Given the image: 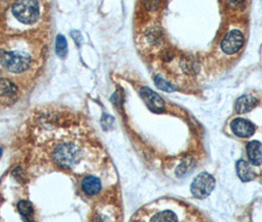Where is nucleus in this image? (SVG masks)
I'll list each match as a JSON object with an SVG mask.
<instances>
[{"mask_svg": "<svg viewBox=\"0 0 262 222\" xmlns=\"http://www.w3.org/2000/svg\"><path fill=\"white\" fill-rule=\"evenodd\" d=\"M32 57L29 53L21 51H8L1 53L0 64L9 72L21 73L31 66Z\"/></svg>", "mask_w": 262, "mask_h": 222, "instance_id": "obj_1", "label": "nucleus"}, {"mask_svg": "<svg viewBox=\"0 0 262 222\" xmlns=\"http://www.w3.org/2000/svg\"><path fill=\"white\" fill-rule=\"evenodd\" d=\"M15 18L23 24H34L39 17V5L37 0H16L12 5Z\"/></svg>", "mask_w": 262, "mask_h": 222, "instance_id": "obj_2", "label": "nucleus"}, {"mask_svg": "<svg viewBox=\"0 0 262 222\" xmlns=\"http://www.w3.org/2000/svg\"><path fill=\"white\" fill-rule=\"evenodd\" d=\"M81 148L74 143H64L58 145L53 152L54 162L63 167L71 168L78 163L81 157Z\"/></svg>", "mask_w": 262, "mask_h": 222, "instance_id": "obj_3", "label": "nucleus"}, {"mask_svg": "<svg viewBox=\"0 0 262 222\" xmlns=\"http://www.w3.org/2000/svg\"><path fill=\"white\" fill-rule=\"evenodd\" d=\"M215 188V179L208 173H201L193 180L190 187L192 195L197 198H205Z\"/></svg>", "mask_w": 262, "mask_h": 222, "instance_id": "obj_4", "label": "nucleus"}, {"mask_svg": "<svg viewBox=\"0 0 262 222\" xmlns=\"http://www.w3.org/2000/svg\"><path fill=\"white\" fill-rule=\"evenodd\" d=\"M244 42H245V38L242 32L234 30L229 32L225 36L221 44V49L227 54H233L241 50V48L244 45Z\"/></svg>", "mask_w": 262, "mask_h": 222, "instance_id": "obj_5", "label": "nucleus"}, {"mask_svg": "<svg viewBox=\"0 0 262 222\" xmlns=\"http://www.w3.org/2000/svg\"><path fill=\"white\" fill-rule=\"evenodd\" d=\"M18 90L13 82L6 78H0V103L13 104L17 100Z\"/></svg>", "mask_w": 262, "mask_h": 222, "instance_id": "obj_6", "label": "nucleus"}, {"mask_svg": "<svg viewBox=\"0 0 262 222\" xmlns=\"http://www.w3.org/2000/svg\"><path fill=\"white\" fill-rule=\"evenodd\" d=\"M140 95L145 102V104L147 105V107L153 111V112H162L165 109V102L164 100L158 95L156 92L151 90L148 87H143L140 90Z\"/></svg>", "mask_w": 262, "mask_h": 222, "instance_id": "obj_7", "label": "nucleus"}, {"mask_svg": "<svg viewBox=\"0 0 262 222\" xmlns=\"http://www.w3.org/2000/svg\"><path fill=\"white\" fill-rule=\"evenodd\" d=\"M231 129L236 135L245 138L251 136L255 131V127L252 123H250L248 119L241 118H235L232 122Z\"/></svg>", "mask_w": 262, "mask_h": 222, "instance_id": "obj_8", "label": "nucleus"}, {"mask_svg": "<svg viewBox=\"0 0 262 222\" xmlns=\"http://www.w3.org/2000/svg\"><path fill=\"white\" fill-rule=\"evenodd\" d=\"M248 156L252 165L258 166L262 163V144L257 140H252L247 146Z\"/></svg>", "mask_w": 262, "mask_h": 222, "instance_id": "obj_9", "label": "nucleus"}, {"mask_svg": "<svg viewBox=\"0 0 262 222\" xmlns=\"http://www.w3.org/2000/svg\"><path fill=\"white\" fill-rule=\"evenodd\" d=\"M257 99L252 95H243L236 101V111L238 114H246L250 112L257 105Z\"/></svg>", "mask_w": 262, "mask_h": 222, "instance_id": "obj_10", "label": "nucleus"}, {"mask_svg": "<svg viewBox=\"0 0 262 222\" xmlns=\"http://www.w3.org/2000/svg\"><path fill=\"white\" fill-rule=\"evenodd\" d=\"M82 189L88 196H95L102 190V184L100 179L94 176L86 177L82 182Z\"/></svg>", "mask_w": 262, "mask_h": 222, "instance_id": "obj_11", "label": "nucleus"}, {"mask_svg": "<svg viewBox=\"0 0 262 222\" xmlns=\"http://www.w3.org/2000/svg\"><path fill=\"white\" fill-rule=\"evenodd\" d=\"M236 173L243 182H249L254 179V172L245 160H239L236 163Z\"/></svg>", "mask_w": 262, "mask_h": 222, "instance_id": "obj_12", "label": "nucleus"}, {"mask_svg": "<svg viewBox=\"0 0 262 222\" xmlns=\"http://www.w3.org/2000/svg\"><path fill=\"white\" fill-rule=\"evenodd\" d=\"M17 209L19 213L22 215V217L29 221L33 218V214H34V209H33V206L30 201L28 200H22L18 204Z\"/></svg>", "mask_w": 262, "mask_h": 222, "instance_id": "obj_13", "label": "nucleus"}, {"mask_svg": "<svg viewBox=\"0 0 262 222\" xmlns=\"http://www.w3.org/2000/svg\"><path fill=\"white\" fill-rule=\"evenodd\" d=\"M152 221H177L179 220L178 216L174 214V212L170 210H164L162 212L156 213L154 216L151 217Z\"/></svg>", "mask_w": 262, "mask_h": 222, "instance_id": "obj_14", "label": "nucleus"}, {"mask_svg": "<svg viewBox=\"0 0 262 222\" xmlns=\"http://www.w3.org/2000/svg\"><path fill=\"white\" fill-rule=\"evenodd\" d=\"M55 52L56 54L59 57H66L67 54V42H66V37L62 35H58L56 37V42H55Z\"/></svg>", "mask_w": 262, "mask_h": 222, "instance_id": "obj_15", "label": "nucleus"}, {"mask_svg": "<svg viewBox=\"0 0 262 222\" xmlns=\"http://www.w3.org/2000/svg\"><path fill=\"white\" fill-rule=\"evenodd\" d=\"M155 84H156L158 88H160L163 91L172 92L176 90V88L170 84V82H168L167 80L162 78L160 75H157L155 77Z\"/></svg>", "mask_w": 262, "mask_h": 222, "instance_id": "obj_16", "label": "nucleus"}, {"mask_svg": "<svg viewBox=\"0 0 262 222\" xmlns=\"http://www.w3.org/2000/svg\"><path fill=\"white\" fill-rule=\"evenodd\" d=\"M161 0H143L145 8L149 11L157 10Z\"/></svg>", "mask_w": 262, "mask_h": 222, "instance_id": "obj_17", "label": "nucleus"}, {"mask_svg": "<svg viewBox=\"0 0 262 222\" xmlns=\"http://www.w3.org/2000/svg\"><path fill=\"white\" fill-rule=\"evenodd\" d=\"M228 2L233 9H244L247 5V0H228Z\"/></svg>", "mask_w": 262, "mask_h": 222, "instance_id": "obj_18", "label": "nucleus"}, {"mask_svg": "<svg viewBox=\"0 0 262 222\" xmlns=\"http://www.w3.org/2000/svg\"><path fill=\"white\" fill-rule=\"evenodd\" d=\"M122 100H123V96H122V94H120L119 91L116 92L113 95V97H112V102L117 107H120L121 106Z\"/></svg>", "mask_w": 262, "mask_h": 222, "instance_id": "obj_19", "label": "nucleus"}, {"mask_svg": "<svg viewBox=\"0 0 262 222\" xmlns=\"http://www.w3.org/2000/svg\"><path fill=\"white\" fill-rule=\"evenodd\" d=\"M71 37L73 38V39L76 42V44L77 45H80L81 44V42H82V37H81V34L77 32V31H73L72 33H71Z\"/></svg>", "mask_w": 262, "mask_h": 222, "instance_id": "obj_20", "label": "nucleus"}, {"mask_svg": "<svg viewBox=\"0 0 262 222\" xmlns=\"http://www.w3.org/2000/svg\"><path fill=\"white\" fill-rule=\"evenodd\" d=\"M2 155V149H1V147H0V156Z\"/></svg>", "mask_w": 262, "mask_h": 222, "instance_id": "obj_21", "label": "nucleus"}, {"mask_svg": "<svg viewBox=\"0 0 262 222\" xmlns=\"http://www.w3.org/2000/svg\"><path fill=\"white\" fill-rule=\"evenodd\" d=\"M4 1H5V0H4Z\"/></svg>", "mask_w": 262, "mask_h": 222, "instance_id": "obj_22", "label": "nucleus"}]
</instances>
